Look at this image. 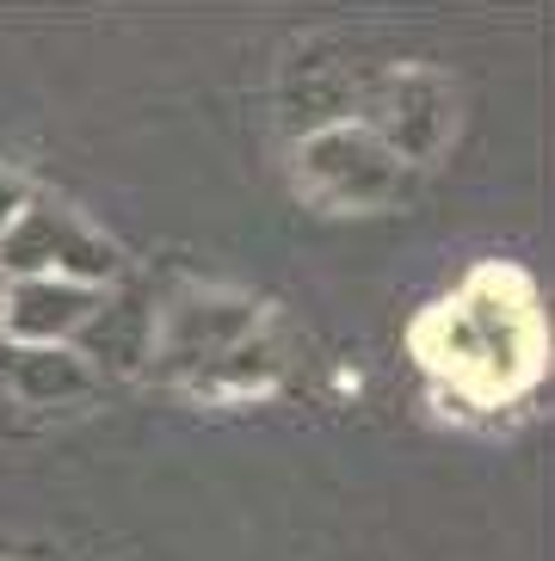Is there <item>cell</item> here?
<instances>
[{"instance_id":"cell-1","label":"cell","mask_w":555,"mask_h":561,"mask_svg":"<svg viewBox=\"0 0 555 561\" xmlns=\"http://www.w3.org/2000/svg\"><path fill=\"white\" fill-rule=\"evenodd\" d=\"M543 358L537 314L500 278H475L432 321V364L469 396H512Z\"/></svg>"},{"instance_id":"cell-3","label":"cell","mask_w":555,"mask_h":561,"mask_svg":"<svg viewBox=\"0 0 555 561\" xmlns=\"http://www.w3.org/2000/svg\"><path fill=\"white\" fill-rule=\"evenodd\" d=\"M99 309H105V290L68 278H7V290H0V328L25 346L81 340Z\"/></svg>"},{"instance_id":"cell-6","label":"cell","mask_w":555,"mask_h":561,"mask_svg":"<svg viewBox=\"0 0 555 561\" xmlns=\"http://www.w3.org/2000/svg\"><path fill=\"white\" fill-rule=\"evenodd\" d=\"M19 204H25V192H19V180H7V173H0V229H7V222L19 216Z\"/></svg>"},{"instance_id":"cell-7","label":"cell","mask_w":555,"mask_h":561,"mask_svg":"<svg viewBox=\"0 0 555 561\" xmlns=\"http://www.w3.org/2000/svg\"><path fill=\"white\" fill-rule=\"evenodd\" d=\"M0 290H7V278H0Z\"/></svg>"},{"instance_id":"cell-5","label":"cell","mask_w":555,"mask_h":561,"mask_svg":"<svg viewBox=\"0 0 555 561\" xmlns=\"http://www.w3.org/2000/svg\"><path fill=\"white\" fill-rule=\"evenodd\" d=\"M19 382H25L32 396H56V389H75V382H81V370H75V364H63L56 352H44V358H37V352H25Z\"/></svg>"},{"instance_id":"cell-4","label":"cell","mask_w":555,"mask_h":561,"mask_svg":"<svg viewBox=\"0 0 555 561\" xmlns=\"http://www.w3.org/2000/svg\"><path fill=\"white\" fill-rule=\"evenodd\" d=\"M303 167H309L315 185H327V192L346 198V204L383 198V192L395 185V173H401L395 149L371 130H321L309 142V154H303Z\"/></svg>"},{"instance_id":"cell-2","label":"cell","mask_w":555,"mask_h":561,"mask_svg":"<svg viewBox=\"0 0 555 561\" xmlns=\"http://www.w3.org/2000/svg\"><path fill=\"white\" fill-rule=\"evenodd\" d=\"M0 272L7 278H68V284H93L99 290L117 272V253L68 204L25 198L19 216L0 229Z\"/></svg>"}]
</instances>
